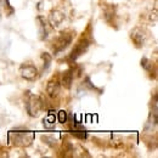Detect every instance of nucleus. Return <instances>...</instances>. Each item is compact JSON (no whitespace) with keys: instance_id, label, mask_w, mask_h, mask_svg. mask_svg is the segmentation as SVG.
Wrapping results in <instances>:
<instances>
[{"instance_id":"1","label":"nucleus","mask_w":158,"mask_h":158,"mask_svg":"<svg viewBox=\"0 0 158 158\" xmlns=\"http://www.w3.org/2000/svg\"><path fill=\"white\" fill-rule=\"evenodd\" d=\"M93 44V35H91V26L89 24L88 28L85 29V32H83V34L80 35L78 41L76 43L74 48L72 49V51L69 52L68 60L71 62H74L76 60H78L81 55H84L88 49L90 48V45Z\"/></svg>"},{"instance_id":"2","label":"nucleus","mask_w":158,"mask_h":158,"mask_svg":"<svg viewBox=\"0 0 158 158\" xmlns=\"http://www.w3.org/2000/svg\"><path fill=\"white\" fill-rule=\"evenodd\" d=\"M76 35V32L72 29H64L62 32H60L57 37H55L52 41L50 43V49L52 51L54 55H57L60 52H62L63 50H66L73 41V38Z\"/></svg>"},{"instance_id":"3","label":"nucleus","mask_w":158,"mask_h":158,"mask_svg":"<svg viewBox=\"0 0 158 158\" xmlns=\"http://www.w3.org/2000/svg\"><path fill=\"white\" fill-rule=\"evenodd\" d=\"M34 139V135L32 131H10L9 133V141L11 145L15 146H29Z\"/></svg>"},{"instance_id":"4","label":"nucleus","mask_w":158,"mask_h":158,"mask_svg":"<svg viewBox=\"0 0 158 158\" xmlns=\"http://www.w3.org/2000/svg\"><path fill=\"white\" fill-rule=\"evenodd\" d=\"M27 96L28 99L26 101V110H27V113L31 116V117H38L40 114V112L44 110V101L41 100V98L39 96H35L31 93H27Z\"/></svg>"},{"instance_id":"5","label":"nucleus","mask_w":158,"mask_h":158,"mask_svg":"<svg viewBox=\"0 0 158 158\" xmlns=\"http://www.w3.org/2000/svg\"><path fill=\"white\" fill-rule=\"evenodd\" d=\"M147 38H148V32L143 27H135L130 32V39L135 45V48L138 49H141L142 46L146 45Z\"/></svg>"},{"instance_id":"6","label":"nucleus","mask_w":158,"mask_h":158,"mask_svg":"<svg viewBox=\"0 0 158 158\" xmlns=\"http://www.w3.org/2000/svg\"><path fill=\"white\" fill-rule=\"evenodd\" d=\"M38 68L32 63H23L20 67L21 77L26 80H35L38 78Z\"/></svg>"},{"instance_id":"7","label":"nucleus","mask_w":158,"mask_h":158,"mask_svg":"<svg viewBox=\"0 0 158 158\" xmlns=\"http://www.w3.org/2000/svg\"><path fill=\"white\" fill-rule=\"evenodd\" d=\"M64 20H66V14L60 9L51 10L49 14V17H48V22L52 28H59L64 22Z\"/></svg>"},{"instance_id":"8","label":"nucleus","mask_w":158,"mask_h":158,"mask_svg":"<svg viewBox=\"0 0 158 158\" xmlns=\"http://www.w3.org/2000/svg\"><path fill=\"white\" fill-rule=\"evenodd\" d=\"M61 91V81H60V77L54 76L52 78H50V80L46 84V94L49 95V98L51 99H56L60 95Z\"/></svg>"},{"instance_id":"9","label":"nucleus","mask_w":158,"mask_h":158,"mask_svg":"<svg viewBox=\"0 0 158 158\" xmlns=\"http://www.w3.org/2000/svg\"><path fill=\"white\" fill-rule=\"evenodd\" d=\"M76 64V63H74ZM74 66L71 64L68 69H66L61 77H60V81H61V86H63L64 89H71L72 84H73V80H74Z\"/></svg>"},{"instance_id":"10","label":"nucleus","mask_w":158,"mask_h":158,"mask_svg":"<svg viewBox=\"0 0 158 158\" xmlns=\"http://www.w3.org/2000/svg\"><path fill=\"white\" fill-rule=\"evenodd\" d=\"M103 10V20L106 21L111 27H116L117 26V12H116V7L114 5H105L102 7Z\"/></svg>"},{"instance_id":"11","label":"nucleus","mask_w":158,"mask_h":158,"mask_svg":"<svg viewBox=\"0 0 158 158\" xmlns=\"http://www.w3.org/2000/svg\"><path fill=\"white\" fill-rule=\"evenodd\" d=\"M44 127L46 129H54L55 128V112L52 110H49L48 117L44 118Z\"/></svg>"},{"instance_id":"12","label":"nucleus","mask_w":158,"mask_h":158,"mask_svg":"<svg viewBox=\"0 0 158 158\" xmlns=\"http://www.w3.org/2000/svg\"><path fill=\"white\" fill-rule=\"evenodd\" d=\"M141 67H142V68H145V69L150 73V77L152 78V69H153V68H156V66L153 64V62H152L151 60L143 57V59L141 60Z\"/></svg>"},{"instance_id":"13","label":"nucleus","mask_w":158,"mask_h":158,"mask_svg":"<svg viewBox=\"0 0 158 158\" xmlns=\"http://www.w3.org/2000/svg\"><path fill=\"white\" fill-rule=\"evenodd\" d=\"M38 21H39L40 23V34H41V39H44V38H46V35H48V27H46V21L44 20L41 16L38 17Z\"/></svg>"},{"instance_id":"14","label":"nucleus","mask_w":158,"mask_h":158,"mask_svg":"<svg viewBox=\"0 0 158 158\" xmlns=\"http://www.w3.org/2000/svg\"><path fill=\"white\" fill-rule=\"evenodd\" d=\"M41 59H43V62H44V71H46L49 67H50V63H51V55H49L48 52H43L41 54Z\"/></svg>"},{"instance_id":"15","label":"nucleus","mask_w":158,"mask_h":158,"mask_svg":"<svg viewBox=\"0 0 158 158\" xmlns=\"http://www.w3.org/2000/svg\"><path fill=\"white\" fill-rule=\"evenodd\" d=\"M57 118H59V122L61 124H64V123L68 122V114H67L66 111H60L57 113Z\"/></svg>"},{"instance_id":"16","label":"nucleus","mask_w":158,"mask_h":158,"mask_svg":"<svg viewBox=\"0 0 158 158\" xmlns=\"http://www.w3.org/2000/svg\"><path fill=\"white\" fill-rule=\"evenodd\" d=\"M4 4H5V6H4V7H5V10H6V9H9V16H10V15H12V14L15 12V10L11 7V5H10L9 0H4Z\"/></svg>"}]
</instances>
